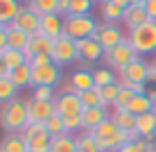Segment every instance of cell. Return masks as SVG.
I'll return each mask as SVG.
<instances>
[{"label": "cell", "instance_id": "cell-1", "mask_svg": "<svg viewBox=\"0 0 156 152\" xmlns=\"http://www.w3.org/2000/svg\"><path fill=\"white\" fill-rule=\"evenodd\" d=\"M30 125L27 116V100H12L0 107V127L7 134H20Z\"/></svg>", "mask_w": 156, "mask_h": 152}, {"label": "cell", "instance_id": "cell-2", "mask_svg": "<svg viewBox=\"0 0 156 152\" xmlns=\"http://www.w3.org/2000/svg\"><path fill=\"white\" fill-rule=\"evenodd\" d=\"M127 39L138 52V57L156 55V20H147L133 30H127Z\"/></svg>", "mask_w": 156, "mask_h": 152}, {"label": "cell", "instance_id": "cell-3", "mask_svg": "<svg viewBox=\"0 0 156 152\" xmlns=\"http://www.w3.org/2000/svg\"><path fill=\"white\" fill-rule=\"evenodd\" d=\"M98 28H100V23L93 14H88V16H66V20H63V36H68L73 41H82V39L93 36L98 32Z\"/></svg>", "mask_w": 156, "mask_h": 152}, {"label": "cell", "instance_id": "cell-4", "mask_svg": "<svg viewBox=\"0 0 156 152\" xmlns=\"http://www.w3.org/2000/svg\"><path fill=\"white\" fill-rule=\"evenodd\" d=\"M20 136H23V141L27 143L30 152H50L52 134L45 129L43 123H30L27 127L20 132Z\"/></svg>", "mask_w": 156, "mask_h": 152}, {"label": "cell", "instance_id": "cell-5", "mask_svg": "<svg viewBox=\"0 0 156 152\" xmlns=\"http://www.w3.org/2000/svg\"><path fill=\"white\" fill-rule=\"evenodd\" d=\"M136 57H138V52L133 50V46L129 43V39H125L120 46H115L113 50L104 52V64H106V68H111L113 73H120V70L125 66H129Z\"/></svg>", "mask_w": 156, "mask_h": 152}, {"label": "cell", "instance_id": "cell-6", "mask_svg": "<svg viewBox=\"0 0 156 152\" xmlns=\"http://www.w3.org/2000/svg\"><path fill=\"white\" fill-rule=\"evenodd\" d=\"M93 39L100 41V46L104 48V52H109V50H113L115 46H120V43L127 39V32L118 23H102L98 28V32L93 34Z\"/></svg>", "mask_w": 156, "mask_h": 152}, {"label": "cell", "instance_id": "cell-7", "mask_svg": "<svg viewBox=\"0 0 156 152\" xmlns=\"http://www.w3.org/2000/svg\"><path fill=\"white\" fill-rule=\"evenodd\" d=\"M52 61L57 66H68L73 61H79V52H77V41L68 39V36H59L52 46Z\"/></svg>", "mask_w": 156, "mask_h": 152}, {"label": "cell", "instance_id": "cell-8", "mask_svg": "<svg viewBox=\"0 0 156 152\" xmlns=\"http://www.w3.org/2000/svg\"><path fill=\"white\" fill-rule=\"evenodd\" d=\"M147 75H149V64L145 61L143 57H136L129 66H125L118 73V80H120L125 86L131 84H147Z\"/></svg>", "mask_w": 156, "mask_h": 152}, {"label": "cell", "instance_id": "cell-9", "mask_svg": "<svg viewBox=\"0 0 156 152\" xmlns=\"http://www.w3.org/2000/svg\"><path fill=\"white\" fill-rule=\"evenodd\" d=\"M61 82V66L55 61L45 66H32V89L34 86H55Z\"/></svg>", "mask_w": 156, "mask_h": 152}, {"label": "cell", "instance_id": "cell-10", "mask_svg": "<svg viewBox=\"0 0 156 152\" xmlns=\"http://www.w3.org/2000/svg\"><path fill=\"white\" fill-rule=\"evenodd\" d=\"M95 86V77H93V68L88 66H79L75 68L68 77L66 84V93H82V91H88Z\"/></svg>", "mask_w": 156, "mask_h": 152}, {"label": "cell", "instance_id": "cell-11", "mask_svg": "<svg viewBox=\"0 0 156 152\" xmlns=\"http://www.w3.org/2000/svg\"><path fill=\"white\" fill-rule=\"evenodd\" d=\"M57 113V105L55 100L52 102H43V100H27V116H30V123H43L45 125L52 116Z\"/></svg>", "mask_w": 156, "mask_h": 152}, {"label": "cell", "instance_id": "cell-12", "mask_svg": "<svg viewBox=\"0 0 156 152\" xmlns=\"http://www.w3.org/2000/svg\"><path fill=\"white\" fill-rule=\"evenodd\" d=\"M55 105H57V113L63 116V118L84 113V105H82V100H79L77 93H59L55 98Z\"/></svg>", "mask_w": 156, "mask_h": 152}, {"label": "cell", "instance_id": "cell-13", "mask_svg": "<svg viewBox=\"0 0 156 152\" xmlns=\"http://www.w3.org/2000/svg\"><path fill=\"white\" fill-rule=\"evenodd\" d=\"M77 52H79V61L82 64H93V61L104 59V48H102L100 41H95L93 36L77 41Z\"/></svg>", "mask_w": 156, "mask_h": 152}, {"label": "cell", "instance_id": "cell-14", "mask_svg": "<svg viewBox=\"0 0 156 152\" xmlns=\"http://www.w3.org/2000/svg\"><path fill=\"white\" fill-rule=\"evenodd\" d=\"M52 46H55V41L48 39L45 34H41V32H36V34L30 36V43L27 48H25V59L27 61H32L36 55H52Z\"/></svg>", "mask_w": 156, "mask_h": 152}, {"label": "cell", "instance_id": "cell-15", "mask_svg": "<svg viewBox=\"0 0 156 152\" xmlns=\"http://www.w3.org/2000/svg\"><path fill=\"white\" fill-rule=\"evenodd\" d=\"M14 25H16L18 30H23L25 34L32 36V34H36V32L41 30V14H36L30 5H25V7L20 9L18 18L14 20Z\"/></svg>", "mask_w": 156, "mask_h": 152}, {"label": "cell", "instance_id": "cell-16", "mask_svg": "<svg viewBox=\"0 0 156 152\" xmlns=\"http://www.w3.org/2000/svg\"><path fill=\"white\" fill-rule=\"evenodd\" d=\"M63 20L66 16L61 14H48V16H41V34H45L48 39L57 41L59 36H63Z\"/></svg>", "mask_w": 156, "mask_h": 152}, {"label": "cell", "instance_id": "cell-17", "mask_svg": "<svg viewBox=\"0 0 156 152\" xmlns=\"http://www.w3.org/2000/svg\"><path fill=\"white\" fill-rule=\"evenodd\" d=\"M82 118H84V129L82 132H93V129H98L104 120H109L111 111L106 109V107H90V109H84Z\"/></svg>", "mask_w": 156, "mask_h": 152}, {"label": "cell", "instance_id": "cell-18", "mask_svg": "<svg viewBox=\"0 0 156 152\" xmlns=\"http://www.w3.org/2000/svg\"><path fill=\"white\" fill-rule=\"evenodd\" d=\"M147 20H149V14H147V9H145L143 2L129 5L125 9V16H122V23H125L127 30H133V28H138V25L147 23Z\"/></svg>", "mask_w": 156, "mask_h": 152}, {"label": "cell", "instance_id": "cell-19", "mask_svg": "<svg viewBox=\"0 0 156 152\" xmlns=\"http://www.w3.org/2000/svg\"><path fill=\"white\" fill-rule=\"evenodd\" d=\"M111 120H113L122 132L136 134V116L129 109H125V107H113V109H111Z\"/></svg>", "mask_w": 156, "mask_h": 152}, {"label": "cell", "instance_id": "cell-20", "mask_svg": "<svg viewBox=\"0 0 156 152\" xmlns=\"http://www.w3.org/2000/svg\"><path fill=\"white\" fill-rule=\"evenodd\" d=\"M23 7L25 5L20 2V0H0V25L14 23Z\"/></svg>", "mask_w": 156, "mask_h": 152}, {"label": "cell", "instance_id": "cell-21", "mask_svg": "<svg viewBox=\"0 0 156 152\" xmlns=\"http://www.w3.org/2000/svg\"><path fill=\"white\" fill-rule=\"evenodd\" d=\"M5 32H7V41H9V48H14V50H25L30 43V34H25L23 30H18L14 23L9 25H2Z\"/></svg>", "mask_w": 156, "mask_h": 152}, {"label": "cell", "instance_id": "cell-22", "mask_svg": "<svg viewBox=\"0 0 156 152\" xmlns=\"http://www.w3.org/2000/svg\"><path fill=\"white\" fill-rule=\"evenodd\" d=\"M125 109H129V111L133 113V116H143V113L154 111V109H156V105H154L152 98H149V93H143V95H133V100L129 102Z\"/></svg>", "mask_w": 156, "mask_h": 152}, {"label": "cell", "instance_id": "cell-23", "mask_svg": "<svg viewBox=\"0 0 156 152\" xmlns=\"http://www.w3.org/2000/svg\"><path fill=\"white\" fill-rule=\"evenodd\" d=\"M100 14L104 23H122V16H125V9L118 7L113 0H104L100 2Z\"/></svg>", "mask_w": 156, "mask_h": 152}, {"label": "cell", "instance_id": "cell-24", "mask_svg": "<svg viewBox=\"0 0 156 152\" xmlns=\"http://www.w3.org/2000/svg\"><path fill=\"white\" fill-rule=\"evenodd\" d=\"M9 80L18 86V91L32 86V64H23V66L9 70Z\"/></svg>", "mask_w": 156, "mask_h": 152}, {"label": "cell", "instance_id": "cell-25", "mask_svg": "<svg viewBox=\"0 0 156 152\" xmlns=\"http://www.w3.org/2000/svg\"><path fill=\"white\" fill-rule=\"evenodd\" d=\"M77 136L73 134H61V136H55L52 139V145H50V152H77Z\"/></svg>", "mask_w": 156, "mask_h": 152}, {"label": "cell", "instance_id": "cell-26", "mask_svg": "<svg viewBox=\"0 0 156 152\" xmlns=\"http://www.w3.org/2000/svg\"><path fill=\"white\" fill-rule=\"evenodd\" d=\"M0 152H30L20 134H7L0 143Z\"/></svg>", "mask_w": 156, "mask_h": 152}, {"label": "cell", "instance_id": "cell-27", "mask_svg": "<svg viewBox=\"0 0 156 152\" xmlns=\"http://www.w3.org/2000/svg\"><path fill=\"white\" fill-rule=\"evenodd\" d=\"M16 95H18V86L9 80V75L0 77V105H7V102L16 100Z\"/></svg>", "mask_w": 156, "mask_h": 152}, {"label": "cell", "instance_id": "cell-28", "mask_svg": "<svg viewBox=\"0 0 156 152\" xmlns=\"http://www.w3.org/2000/svg\"><path fill=\"white\" fill-rule=\"evenodd\" d=\"M77 95H79V100H82L84 109H90V107H104V105H102V91H100V86H93V89L82 91V93H77Z\"/></svg>", "mask_w": 156, "mask_h": 152}, {"label": "cell", "instance_id": "cell-29", "mask_svg": "<svg viewBox=\"0 0 156 152\" xmlns=\"http://www.w3.org/2000/svg\"><path fill=\"white\" fill-rule=\"evenodd\" d=\"M27 5L41 16L57 14V9H59V0H27Z\"/></svg>", "mask_w": 156, "mask_h": 152}, {"label": "cell", "instance_id": "cell-30", "mask_svg": "<svg viewBox=\"0 0 156 152\" xmlns=\"http://www.w3.org/2000/svg\"><path fill=\"white\" fill-rule=\"evenodd\" d=\"M2 57H5V64H7L9 70L23 66V64H30L27 59H25V52L23 50H14V48H7V50L2 52Z\"/></svg>", "mask_w": 156, "mask_h": 152}, {"label": "cell", "instance_id": "cell-31", "mask_svg": "<svg viewBox=\"0 0 156 152\" xmlns=\"http://www.w3.org/2000/svg\"><path fill=\"white\" fill-rule=\"evenodd\" d=\"M120 80L118 82H113V84H109V86H102V105L109 109V107H115V100H118V91H120Z\"/></svg>", "mask_w": 156, "mask_h": 152}, {"label": "cell", "instance_id": "cell-32", "mask_svg": "<svg viewBox=\"0 0 156 152\" xmlns=\"http://www.w3.org/2000/svg\"><path fill=\"white\" fill-rule=\"evenodd\" d=\"M93 77H95V86H109V84H113V82H118V77H115V73L111 68H95L93 70Z\"/></svg>", "mask_w": 156, "mask_h": 152}, {"label": "cell", "instance_id": "cell-33", "mask_svg": "<svg viewBox=\"0 0 156 152\" xmlns=\"http://www.w3.org/2000/svg\"><path fill=\"white\" fill-rule=\"evenodd\" d=\"M77 148L82 152H100V145H98V141H95V136L90 132L77 134Z\"/></svg>", "mask_w": 156, "mask_h": 152}, {"label": "cell", "instance_id": "cell-34", "mask_svg": "<svg viewBox=\"0 0 156 152\" xmlns=\"http://www.w3.org/2000/svg\"><path fill=\"white\" fill-rule=\"evenodd\" d=\"M93 5L90 0H70V12L68 16H88L93 12Z\"/></svg>", "mask_w": 156, "mask_h": 152}, {"label": "cell", "instance_id": "cell-35", "mask_svg": "<svg viewBox=\"0 0 156 152\" xmlns=\"http://www.w3.org/2000/svg\"><path fill=\"white\" fill-rule=\"evenodd\" d=\"M45 129L52 134V139H55V136H61V134H68V132H66V123H63V118L59 116V113H55V116L45 123Z\"/></svg>", "mask_w": 156, "mask_h": 152}, {"label": "cell", "instance_id": "cell-36", "mask_svg": "<svg viewBox=\"0 0 156 152\" xmlns=\"http://www.w3.org/2000/svg\"><path fill=\"white\" fill-rule=\"evenodd\" d=\"M115 132H120V127H118V125L109 118V120H104L98 129H93L90 134L95 136V141H100V139H106V136H111V134H115Z\"/></svg>", "mask_w": 156, "mask_h": 152}, {"label": "cell", "instance_id": "cell-37", "mask_svg": "<svg viewBox=\"0 0 156 152\" xmlns=\"http://www.w3.org/2000/svg\"><path fill=\"white\" fill-rule=\"evenodd\" d=\"M149 150H154L152 143H147L145 139H133L129 143H125L118 152H149Z\"/></svg>", "mask_w": 156, "mask_h": 152}, {"label": "cell", "instance_id": "cell-38", "mask_svg": "<svg viewBox=\"0 0 156 152\" xmlns=\"http://www.w3.org/2000/svg\"><path fill=\"white\" fill-rule=\"evenodd\" d=\"M55 89L52 86H34L32 89V100H43V102H52L55 100Z\"/></svg>", "mask_w": 156, "mask_h": 152}, {"label": "cell", "instance_id": "cell-39", "mask_svg": "<svg viewBox=\"0 0 156 152\" xmlns=\"http://www.w3.org/2000/svg\"><path fill=\"white\" fill-rule=\"evenodd\" d=\"M120 84H122V82H120ZM133 95H136V93H133V91L129 89V86H125V84H122V86H120V91H118V100H115V107H127L129 102L133 100ZM111 109H113V107H111Z\"/></svg>", "mask_w": 156, "mask_h": 152}, {"label": "cell", "instance_id": "cell-40", "mask_svg": "<svg viewBox=\"0 0 156 152\" xmlns=\"http://www.w3.org/2000/svg\"><path fill=\"white\" fill-rule=\"evenodd\" d=\"M30 64H32V66H45V64H52V55H36Z\"/></svg>", "mask_w": 156, "mask_h": 152}, {"label": "cell", "instance_id": "cell-41", "mask_svg": "<svg viewBox=\"0 0 156 152\" xmlns=\"http://www.w3.org/2000/svg\"><path fill=\"white\" fill-rule=\"evenodd\" d=\"M145 9H147L149 14V20H156V0H145Z\"/></svg>", "mask_w": 156, "mask_h": 152}, {"label": "cell", "instance_id": "cell-42", "mask_svg": "<svg viewBox=\"0 0 156 152\" xmlns=\"http://www.w3.org/2000/svg\"><path fill=\"white\" fill-rule=\"evenodd\" d=\"M68 12H70V0H59V9H57V14L68 16Z\"/></svg>", "mask_w": 156, "mask_h": 152}, {"label": "cell", "instance_id": "cell-43", "mask_svg": "<svg viewBox=\"0 0 156 152\" xmlns=\"http://www.w3.org/2000/svg\"><path fill=\"white\" fill-rule=\"evenodd\" d=\"M9 48V41H7V32H5V28H0V55H2L5 50Z\"/></svg>", "mask_w": 156, "mask_h": 152}, {"label": "cell", "instance_id": "cell-44", "mask_svg": "<svg viewBox=\"0 0 156 152\" xmlns=\"http://www.w3.org/2000/svg\"><path fill=\"white\" fill-rule=\"evenodd\" d=\"M9 75V68H7V64H5V57L0 55V77H7Z\"/></svg>", "mask_w": 156, "mask_h": 152}, {"label": "cell", "instance_id": "cell-45", "mask_svg": "<svg viewBox=\"0 0 156 152\" xmlns=\"http://www.w3.org/2000/svg\"><path fill=\"white\" fill-rule=\"evenodd\" d=\"M113 2L118 5V7H122V9H127V7H129V5H133V2H131V0H113Z\"/></svg>", "mask_w": 156, "mask_h": 152}, {"label": "cell", "instance_id": "cell-46", "mask_svg": "<svg viewBox=\"0 0 156 152\" xmlns=\"http://www.w3.org/2000/svg\"><path fill=\"white\" fill-rule=\"evenodd\" d=\"M147 82H152V84H156V70L149 66V75H147Z\"/></svg>", "mask_w": 156, "mask_h": 152}, {"label": "cell", "instance_id": "cell-47", "mask_svg": "<svg viewBox=\"0 0 156 152\" xmlns=\"http://www.w3.org/2000/svg\"><path fill=\"white\" fill-rule=\"evenodd\" d=\"M149 66H152V68L156 70V55H154V59H152V61H149Z\"/></svg>", "mask_w": 156, "mask_h": 152}, {"label": "cell", "instance_id": "cell-48", "mask_svg": "<svg viewBox=\"0 0 156 152\" xmlns=\"http://www.w3.org/2000/svg\"><path fill=\"white\" fill-rule=\"evenodd\" d=\"M131 2H133V5H136V2H145V0H131Z\"/></svg>", "mask_w": 156, "mask_h": 152}, {"label": "cell", "instance_id": "cell-49", "mask_svg": "<svg viewBox=\"0 0 156 152\" xmlns=\"http://www.w3.org/2000/svg\"><path fill=\"white\" fill-rule=\"evenodd\" d=\"M90 2H104V0H90Z\"/></svg>", "mask_w": 156, "mask_h": 152}, {"label": "cell", "instance_id": "cell-50", "mask_svg": "<svg viewBox=\"0 0 156 152\" xmlns=\"http://www.w3.org/2000/svg\"><path fill=\"white\" fill-rule=\"evenodd\" d=\"M154 118H156V109H154Z\"/></svg>", "mask_w": 156, "mask_h": 152}, {"label": "cell", "instance_id": "cell-51", "mask_svg": "<svg viewBox=\"0 0 156 152\" xmlns=\"http://www.w3.org/2000/svg\"><path fill=\"white\" fill-rule=\"evenodd\" d=\"M149 152H156V150H149Z\"/></svg>", "mask_w": 156, "mask_h": 152}, {"label": "cell", "instance_id": "cell-52", "mask_svg": "<svg viewBox=\"0 0 156 152\" xmlns=\"http://www.w3.org/2000/svg\"><path fill=\"white\" fill-rule=\"evenodd\" d=\"M77 152H82V150H77Z\"/></svg>", "mask_w": 156, "mask_h": 152}, {"label": "cell", "instance_id": "cell-53", "mask_svg": "<svg viewBox=\"0 0 156 152\" xmlns=\"http://www.w3.org/2000/svg\"><path fill=\"white\" fill-rule=\"evenodd\" d=\"M154 105H156V100H154Z\"/></svg>", "mask_w": 156, "mask_h": 152}, {"label": "cell", "instance_id": "cell-54", "mask_svg": "<svg viewBox=\"0 0 156 152\" xmlns=\"http://www.w3.org/2000/svg\"><path fill=\"white\" fill-rule=\"evenodd\" d=\"M0 28H2V25H0Z\"/></svg>", "mask_w": 156, "mask_h": 152}]
</instances>
